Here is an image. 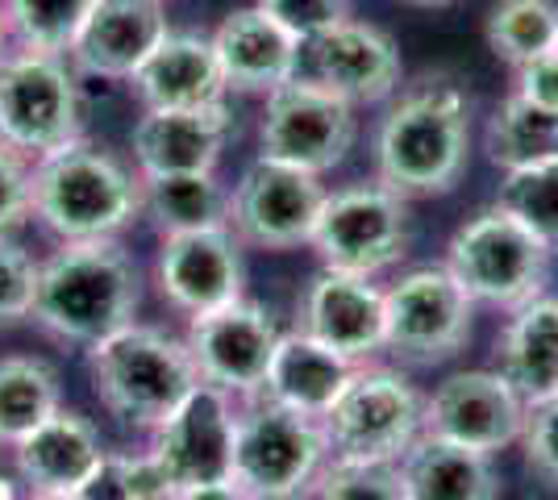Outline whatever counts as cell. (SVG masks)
<instances>
[{
  "instance_id": "6da1fadb",
  "label": "cell",
  "mask_w": 558,
  "mask_h": 500,
  "mask_svg": "<svg viewBox=\"0 0 558 500\" xmlns=\"http://www.w3.org/2000/svg\"><path fill=\"white\" fill-rule=\"evenodd\" d=\"M471 155V100L450 75L400 88L375 134L379 184L413 196H442L459 184Z\"/></svg>"
},
{
  "instance_id": "cb8c5ba5",
  "label": "cell",
  "mask_w": 558,
  "mask_h": 500,
  "mask_svg": "<svg viewBox=\"0 0 558 500\" xmlns=\"http://www.w3.org/2000/svg\"><path fill=\"white\" fill-rule=\"evenodd\" d=\"M359 363H347L342 355L326 351L322 342H313L308 333L292 330L279 333L276 355L267 363V380H263V392L267 401L292 408L301 417H313L322 422L333 401L342 397V388L350 383Z\"/></svg>"
},
{
  "instance_id": "d6986e66",
  "label": "cell",
  "mask_w": 558,
  "mask_h": 500,
  "mask_svg": "<svg viewBox=\"0 0 558 500\" xmlns=\"http://www.w3.org/2000/svg\"><path fill=\"white\" fill-rule=\"evenodd\" d=\"M163 0H96L68 50L75 75L93 80H130L146 54L167 38Z\"/></svg>"
},
{
  "instance_id": "7bdbcfd3",
  "label": "cell",
  "mask_w": 558,
  "mask_h": 500,
  "mask_svg": "<svg viewBox=\"0 0 558 500\" xmlns=\"http://www.w3.org/2000/svg\"><path fill=\"white\" fill-rule=\"evenodd\" d=\"M404 4H413V9H446V4H454V0H404Z\"/></svg>"
},
{
  "instance_id": "30bf717a",
  "label": "cell",
  "mask_w": 558,
  "mask_h": 500,
  "mask_svg": "<svg viewBox=\"0 0 558 500\" xmlns=\"http://www.w3.org/2000/svg\"><path fill=\"white\" fill-rule=\"evenodd\" d=\"M308 246L317 251L322 267L372 280L409 251V200L379 180L326 192Z\"/></svg>"
},
{
  "instance_id": "60d3db41",
  "label": "cell",
  "mask_w": 558,
  "mask_h": 500,
  "mask_svg": "<svg viewBox=\"0 0 558 500\" xmlns=\"http://www.w3.org/2000/svg\"><path fill=\"white\" fill-rule=\"evenodd\" d=\"M13 47V29H9V17H4V4H0V59Z\"/></svg>"
},
{
  "instance_id": "f6af8a7d",
  "label": "cell",
  "mask_w": 558,
  "mask_h": 500,
  "mask_svg": "<svg viewBox=\"0 0 558 500\" xmlns=\"http://www.w3.org/2000/svg\"><path fill=\"white\" fill-rule=\"evenodd\" d=\"M163 4H171V0H163Z\"/></svg>"
},
{
  "instance_id": "4dcf8cb0",
  "label": "cell",
  "mask_w": 558,
  "mask_h": 500,
  "mask_svg": "<svg viewBox=\"0 0 558 500\" xmlns=\"http://www.w3.org/2000/svg\"><path fill=\"white\" fill-rule=\"evenodd\" d=\"M0 4L17 47L68 59L71 42L96 0H0Z\"/></svg>"
},
{
  "instance_id": "ab89813d",
  "label": "cell",
  "mask_w": 558,
  "mask_h": 500,
  "mask_svg": "<svg viewBox=\"0 0 558 500\" xmlns=\"http://www.w3.org/2000/svg\"><path fill=\"white\" fill-rule=\"evenodd\" d=\"M171 500H251L233 479H217V484H196V488H180Z\"/></svg>"
},
{
  "instance_id": "2e32d148",
  "label": "cell",
  "mask_w": 558,
  "mask_h": 500,
  "mask_svg": "<svg viewBox=\"0 0 558 500\" xmlns=\"http://www.w3.org/2000/svg\"><path fill=\"white\" fill-rule=\"evenodd\" d=\"M301 72L350 100L354 109L392 100L404 84V63L392 34L359 17H342L313 42H304Z\"/></svg>"
},
{
  "instance_id": "b9f144b4",
  "label": "cell",
  "mask_w": 558,
  "mask_h": 500,
  "mask_svg": "<svg viewBox=\"0 0 558 500\" xmlns=\"http://www.w3.org/2000/svg\"><path fill=\"white\" fill-rule=\"evenodd\" d=\"M25 500H75V492H29Z\"/></svg>"
},
{
  "instance_id": "d4e9b609",
  "label": "cell",
  "mask_w": 558,
  "mask_h": 500,
  "mask_svg": "<svg viewBox=\"0 0 558 500\" xmlns=\"http://www.w3.org/2000/svg\"><path fill=\"white\" fill-rule=\"evenodd\" d=\"M496 371L512 383L525 405L558 397V296H534L512 309L509 326L496 338Z\"/></svg>"
},
{
  "instance_id": "e575fe53",
  "label": "cell",
  "mask_w": 558,
  "mask_h": 500,
  "mask_svg": "<svg viewBox=\"0 0 558 500\" xmlns=\"http://www.w3.org/2000/svg\"><path fill=\"white\" fill-rule=\"evenodd\" d=\"M38 301V259L13 234H0V330L34 317Z\"/></svg>"
},
{
  "instance_id": "4fadbf2b",
  "label": "cell",
  "mask_w": 558,
  "mask_h": 500,
  "mask_svg": "<svg viewBox=\"0 0 558 500\" xmlns=\"http://www.w3.org/2000/svg\"><path fill=\"white\" fill-rule=\"evenodd\" d=\"M233 422L238 408L230 392L201 380L184 405L150 429L146 454L171 492L233 476Z\"/></svg>"
},
{
  "instance_id": "484cf974",
  "label": "cell",
  "mask_w": 558,
  "mask_h": 500,
  "mask_svg": "<svg viewBox=\"0 0 558 500\" xmlns=\"http://www.w3.org/2000/svg\"><path fill=\"white\" fill-rule=\"evenodd\" d=\"M400 472L409 484V500H496L500 497V479L492 467V454L454 447L425 438L404 451Z\"/></svg>"
},
{
  "instance_id": "d6a6232c",
  "label": "cell",
  "mask_w": 558,
  "mask_h": 500,
  "mask_svg": "<svg viewBox=\"0 0 558 500\" xmlns=\"http://www.w3.org/2000/svg\"><path fill=\"white\" fill-rule=\"evenodd\" d=\"M75 500H171L167 479L150 463V454H109L80 488Z\"/></svg>"
},
{
  "instance_id": "1f68e13d",
  "label": "cell",
  "mask_w": 558,
  "mask_h": 500,
  "mask_svg": "<svg viewBox=\"0 0 558 500\" xmlns=\"http://www.w3.org/2000/svg\"><path fill=\"white\" fill-rule=\"evenodd\" d=\"M496 205L521 225H530L550 251H558V159L505 171L496 188Z\"/></svg>"
},
{
  "instance_id": "d590c367",
  "label": "cell",
  "mask_w": 558,
  "mask_h": 500,
  "mask_svg": "<svg viewBox=\"0 0 558 500\" xmlns=\"http://www.w3.org/2000/svg\"><path fill=\"white\" fill-rule=\"evenodd\" d=\"M255 4L301 42H313L329 25L350 17V0H255Z\"/></svg>"
},
{
  "instance_id": "5bb4252c",
  "label": "cell",
  "mask_w": 558,
  "mask_h": 500,
  "mask_svg": "<svg viewBox=\"0 0 558 500\" xmlns=\"http://www.w3.org/2000/svg\"><path fill=\"white\" fill-rule=\"evenodd\" d=\"M276 342L279 326L271 309H263L258 301H246V296H238L233 305L192 317L184 338L201 380L230 392L233 401H251V397L263 392Z\"/></svg>"
},
{
  "instance_id": "f1b7e54d",
  "label": "cell",
  "mask_w": 558,
  "mask_h": 500,
  "mask_svg": "<svg viewBox=\"0 0 558 500\" xmlns=\"http://www.w3.org/2000/svg\"><path fill=\"white\" fill-rule=\"evenodd\" d=\"M54 408H63V392L50 363L34 355L0 358V447H17Z\"/></svg>"
},
{
  "instance_id": "4316f807",
  "label": "cell",
  "mask_w": 558,
  "mask_h": 500,
  "mask_svg": "<svg viewBox=\"0 0 558 500\" xmlns=\"http://www.w3.org/2000/svg\"><path fill=\"white\" fill-rule=\"evenodd\" d=\"M142 217L167 234H192L230 221V188L217 171H167V175H138Z\"/></svg>"
},
{
  "instance_id": "f35d334b",
  "label": "cell",
  "mask_w": 558,
  "mask_h": 500,
  "mask_svg": "<svg viewBox=\"0 0 558 500\" xmlns=\"http://www.w3.org/2000/svg\"><path fill=\"white\" fill-rule=\"evenodd\" d=\"M512 93H521L542 109H558V47L512 68Z\"/></svg>"
},
{
  "instance_id": "8992f818",
  "label": "cell",
  "mask_w": 558,
  "mask_h": 500,
  "mask_svg": "<svg viewBox=\"0 0 558 500\" xmlns=\"http://www.w3.org/2000/svg\"><path fill=\"white\" fill-rule=\"evenodd\" d=\"M329 463L322 422L251 397L233 422V484L251 500H301Z\"/></svg>"
},
{
  "instance_id": "603a6c76",
  "label": "cell",
  "mask_w": 558,
  "mask_h": 500,
  "mask_svg": "<svg viewBox=\"0 0 558 500\" xmlns=\"http://www.w3.org/2000/svg\"><path fill=\"white\" fill-rule=\"evenodd\" d=\"M13 459L29 492H75L105 459V447L84 413L54 408L43 426L13 447Z\"/></svg>"
},
{
  "instance_id": "8d00e7d4",
  "label": "cell",
  "mask_w": 558,
  "mask_h": 500,
  "mask_svg": "<svg viewBox=\"0 0 558 500\" xmlns=\"http://www.w3.org/2000/svg\"><path fill=\"white\" fill-rule=\"evenodd\" d=\"M521 447H525L530 472L542 476L546 484H558V397L530 405L525 429H521Z\"/></svg>"
},
{
  "instance_id": "44dd1931",
  "label": "cell",
  "mask_w": 558,
  "mask_h": 500,
  "mask_svg": "<svg viewBox=\"0 0 558 500\" xmlns=\"http://www.w3.org/2000/svg\"><path fill=\"white\" fill-rule=\"evenodd\" d=\"M217 68L230 93H271L301 75L304 42L292 38L276 17H267L258 4L233 9L226 22L213 29Z\"/></svg>"
},
{
  "instance_id": "7c38bea8",
  "label": "cell",
  "mask_w": 558,
  "mask_h": 500,
  "mask_svg": "<svg viewBox=\"0 0 558 500\" xmlns=\"http://www.w3.org/2000/svg\"><path fill=\"white\" fill-rule=\"evenodd\" d=\"M326 192L329 188L322 184V175H313V171L276 163V159H255L230 188V221L226 225L238 234L242 246L296 251L313 239Z\"/></svg>"
},
{
  "instance_id": "8fae6325",
  "label": "cell",
  "mask_w": 558,
  "mask_h": 500,
  "mask_svg": "<svg viewBox=\"0 0 558 500\" xmlns=\"http://www.w3.org/2000/svg\"><path fill=\"white\" fill-rule=\"evenodd\" d=\"M475 301L442 267L404 271L384 292V351L413 367H434L454 358L471 338Z\"/></svg>"
},
{
  "instance_id": "e0dca14e",
  "label": "cell",
  "mask_w": 558,
  "mask_h": 500,
  "mask_svg": "<svg viewBox=\"0 0 558 500\" xmlns=\"http://www.w3.org/2000/svg\"><path fill=\"white\" fill-rule=\"evenodd\" d=\"M155 280L171 309L201 317L221 305H233L246 296V263L242 242L230 225L192 230V234H167L159 242Z\"/></svg>"
},
{
  "instance_id": "7a4b0ae2",
  "label": "cell",
  "mask_w": 558,
  "mask_h": 500,
  "mask_svg": "<svg viewBox=\"0 0 558 500\" xmlns=\"http://www.w3.org/2000/svg\"><path fill=\"white\" fill-rule=\"evenodd\" d=\"M138 301V263L117 239L59 242V251L38 263L34 321L63 342L93 346L134 326Z\"/></svg>"
},
{
  "instance_id": "5b68a950",
  "label": "cell",
  "mask_w": 558,
  "mask_h": 500,
  "mask_svg": "<svg viewBox=\"0 0 558 500\" xmlns=\"http://www.w3.org/2000/svg\"><path fill=\"white\" fill-rule=\"evenodd\" d=\"M550 246L530 225H521L500 205L466 217L446 246V271L466 288L475 305L521 309L546 292L550 280Z\"/></svg>"
},
{
  "instance_id": "52a82bcc",
  "label": "cell",
  "mask_w": 558,
  "mask_h": 500,
  "mask_svg": "<svg viewBox=\"0 0 558 500\" xmlns=\"http://www.w3.org/2000/svg\"><path fill=\"white\" fill-rule=\"evenodd\" d=\"M75 138H84V96L68 59L9 50L0 59V143L34 163Z\"/></svg>"
},
{
  "instance_id": "3957f363",
  "label": "cell",
  "mask_w": 558,
  "mask_h": 500,
  "mask_svg": "<svg viewBox=\"0 0 558 500\" xmlns=\"http://www.w3.org/2000/svg\"><path fill=\"white\" fill-rule=\"evenodd\" d=\"M29 209L59 242L117 239L142 217V180L88 138L29 163Z\"/></svg>"
},
{
  "instance_id": "ffe728a7",
  "label": "cell",
  "mask_w": 558,
  "mask_h": 500,
  "mask_svg": "<svg viewBox=\"0 0 558 500\" xmlns=\"http://www.w3.org/2000/svg\"><path fill=\"white\" fill-rule=\"evenodd\" d=\"M233 134V118L226 100L201 109H146L134 121V163L138 175L167 171H217L221 150Z\"/></svg>"
},
{
  "instance_id": "ee69618b",
  "label": "cell",
  "mask_w": 558,
  "mask_h": 500,
  "mask_svg": "<svg viewBox=\"0 0 558 500\" xmlns=\"http://www.w3.org/2000/svg\"><path fill=\"white\" fill-rule=\"evenodd\" d=\"M0 500H13V484L0 476Z\"/></svg>"
},
{
  "instance_id": "ba28073f",
  "label": "cell",
  "mask_w": 558,
  "mask_h": 500,
  "mask_svg": "<svg viewBox=\"0 0 558 500\" xmlns=\"http://www.w3.org/2000/svg\"><path fill=\"white\" fill-rule=\"evenodd\" d=\"M425 397L392 367H354L342 397L333 401L322 429L333 459L350 463H400L421 438Z\"/></svg>"
},
{
  "instance_id": "ac0fdd59",
  "label": "cell",
  "mask_w": 558,
  "mask_h": 500,
  "mask_svg": "<svg viewBox=\"0 0 558 500\" xmlns=\"http://www.w3.org/2000/svg\"><path fill=\"white\" fill-rule=\"evenodd\" d=\"M296 330L347 363H367L384 351V292L367 276L322 267L296 301Z\"/></svg>"
},
{
  "instance_id": "7402d4cb",
  "label": "cell",
  "mask_w": 558,
  "mask_h": 500,
  "mask_svg": "<svg viewBox=\"0 0 558 500\" xmlns=\"http://www.w3.org/2000/svg\"><path fill=\"white\" fill-rule=\"evenodd\" d=\"M130 88L146 109H201L226 100V80L217 68V50L205 34L167 29V38L146 54L138 72L130 75Z\"/></svg>"
},
{
  "instance_id": "74e56055",
  "label": "cell",
  "mask_w": 558,
  "mask_h": 500,
  "mask_svg": "<svg viewBox=\"0 0 558 500\" xmlns=\"http://www.w3.org/2000/svg\"><path fill=\"white\" fill-rule=\"evenodd\" d=\"M29 217V159L0 143V234L22 230Z\"/></svg>"
},
{
  "instance_id": "836d02e7",
  "label": "cell",
  "mask_w": 558,
  "mask_h": 500,
  "mask_svg": "<svg viewBox=\"0 0 558 500\" xmlns=\"http://www.w3.org/2000/svg\"><path fill=\"white\" fill-rule=\"evenodd\" d=\"M313 500H409L400 463H350L333 459L313 484Z\"/></svg>"
},
{
  "instance_id": "9a60e30c",
  "label": "cell",
  "mask_w": 558,
  "mask_h": 500,
  "mask_svg": "<svg viewBox=\"0 0 558 500\" xmlns=\"http://www.w3.org/2000/svg\"><path fill=\"white\" fill-rule=\"evenodd\" d=\"M525 413H530V405L512 392V383L496 367L454 371L425 397L421 434L438 438V442L496 454L512 442H521Z\"/></svg>"
},
{
  "instance_id": "277c9868",
  "label": "cell",
  "mask_w": 558,
  "mask_h": 500,
  "mask_svg": "<svg viewBox=\"0 0 558 500\" xmlns=\"http://www.w3.org/2000/svg\"><path fill=\"white\" fill-rule=\"evenodd\" d=\"M88 380L121 426L155 429L184 405L201 371L180 338L134 321L88 346Z\"/></svg>"
},
{
  "instance_id": "f546056e",
  "label": "cell",
  "mask_w": 558,
  "mask_h": 500,
  "mask_svg": "<svg viewBox=\"0 0 558 500\" xmlns=\"http://www.w3.org/2000/svg\"><path fill=\"white\" fill-rule=\"evenodd\" d=\"M484 38L500 63L521 68L558 47V4L555 0H496Z\"/></svg>"
},
{
  "instance_id": "9c48e42d",
  "label": "cell",
  "mask_w": 558,
  "mask_h": 500,
  "mask_svg": "<svg viewBox=\"0 0 558 500\" xmlns=\"http://www.w3.org/2000/svg\"><path fill=\"white\" fill-rule=\"evenodd\" d=\"M354 138H359L354 105L304 72L271 88L263 100L258 159H276V163L326 175L347 159Z\"/></svg>"
},
{
  "instance_id": "83f0119b",
  "label": "cell",
  "mask_w": 558,
  "mask_h": 500,
  "mask_svg": "<svg viewBox=\"0 0 558 500\" xmlns=\"http://www.w3.org/2000/svg\"><path fill=\"white\" fill-rule=\"evenodd\" d=\"M484 150L500 171L558 159V109H542L521 93H509L484 125Z\"/></svg>"
}]
</instances>
